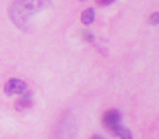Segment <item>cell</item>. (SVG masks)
I'll use <instances>...</instances> for the list:
<instances>
[{
  "label": "cell",
  "mask_w": 159,
  "mask_h": 139,
  "mask_svg": "<svg viewBox=\"0 0 159 139\" xmlns=\"http://www.w3.org/2000/svg\"><path fill=\"white\" fill-rule=\"evenodd\" d=\"M49 4V0H14L8 10L10 18L20 29L28 31L32 18Z\"/></svg>",
  "instance_id": "obj_1"
},
{
  "label": "cell",
  "mask_w": 159,
  "mask_h": 139,
  "mask_svg": "<svg viewBox=\"0 0 159 139\" xmlns=\"http://www.w3.org/2000/svg\"><path fill=\"white\" fill-rule=\"evenodd\" d=\"M120 121H121V115L116 110H110L103 115V125L106 127L107 131H110L113 135H117V137L120 134L121 128H123Z\"/></svg>",
  "instance_id": "obj_2"
},
{
  "label": "cell",
  "mask_w": 159,
  "mask_h": 139,
  "mask_svg": "<svg viewBox=\"0 0 159 139\" xmlns=\"http://www.w3.org/2000/svg\"><path fill=\"white\" fill-rule=\"evenodd\" d=\"M4 92L6 95L8 96H13V95H21V93H25L27 92V84L21 79H17V78H13L6 84L4 86Z\"/></svg>",
  "instance_id": "obj_3"
},
{
  "label": "cell",
  "mask_w": 159,
  "mask_h": 139,
  "mask_svg": "<svg viewBox=\"0 0 159 139\" xmlns=\"http://www.w3.org/2000/svg\"><path fill=\"white\" fill-rule=\"evenodd\" d=\"M31 104H32V96H31V93H27V92H25V95H22L21 98L17 100L16 109L20 110V111H22V110L28 109Z\"/></svg>",
  "instance_id": "obj_4"
},
{
  "label": "cell",
  "mask_w": 159,
  "mask_h": 139,
  "mask_svg": "<svg viewBox=\"0 0 159 139\" xmlns=\"http://www.w3.org/2000/svg\"><path fill=\"white\" fill-rule=\"evenodd\" d=\"M81 20H82V22L87 25L92 24V22L95 21V10H93V8H87V10L82 13Z\"/></svg>",
  "instance_id": "obj_5"
},
{
  "label": "cell",
  "mask_w": 159,
  "mask_h": 139,
  "mask_svg": "<svg viewBox=\"0 0 159 139\" xmlns=\"http://www.w3.org/2000/svg\"><path fill=\"white\" fill-rule=\"evenodd\" d=\"M119 137H120V139H133L131 132H130L129 129H124V128H121V131H120V134H119Z\"/></svg>",
  "instance_id": "obj_6"
},
{
  "label": "cell",
  "mask_w": 159,
  "mask_h": 139,
  "mask_svg": "<svg viewBox=\"0 0 159 139\" xmlns=\"http://www.w3.org/2000/svg\"><path fill=\"white\" fill-rule=\"evenodd\" d=\"M81 36H82V39H85V41H88V42L93 41V35L89 32V31H84V32L81 33Z\"/></svg>",
  "instance_id": "obj_7"
},
{
  "label": "cell",
  "mask_w": 159,
  "mask_h": 139,
  "mask_svg": "<svg viewBox=\"0 0 159 139\" xmlns=\"http://www.w3.org/2000/svg\"><path fill=\"white\" fill-rule=\"evenodd\" d=\"M112 3H115V0H98L99 6H110Z\"/></svg>",
  "instance_id": "obj_8"
},
{
  "label": "cell",
  "mask_w": 159,
  "mask_h": 139,
  "mask_svg": "<svg viewBox=\"0 0 159 139\" xmlns=\"http://www.w3.org/2000/svg\"><path fill=\"white\" fill-rule=\"evenodd\" d=\"M158 20H159V14L158 13H154L151 15V24H158Z\"/></svg>",
  "instance_id": "obj_9"
},
{
  "label": "cell",
  "mask_w": 159,
  "mask_h": 139,
  "mask_svg": "<svg viewBox=\"0 0 159 139\" xmlns=\"http://www.w3.org/2000/svg\"><path fill=\"white\" fill-rule=\"evenodd\" d=\"M91 139H103V138H102L101 135H93V137L91 138Z\"/></svg>",
  "instance_id": "obj_10"
}]
</instances>
